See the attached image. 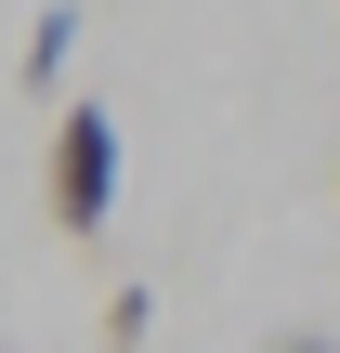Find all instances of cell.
<instances>
[{
  "label": "cell",
  "mask_w": 340,
  "mask_h": 353,
  "mask_svg": "<svg viewBox=\"0 0 340 353\" xmlns=\"http://www.w3.org/2000/svg\"><path fill=\"white\" fill-rule=\"evenodd\" d=\"M39 196H52L66 236H105V210H118V118H105V105H66V118H52Z\"/></svg>",
  "instance_id": "6da1fadb"
},
{
  "label": "cell",
  "mask_w": 340,
  "mask_h": 353,
  "mask_svg": "<svg viewBox=\"0 0 340 353\" xmlns=\"http://www.w3.org/2000/svg\"><path fill=\"white\" fill-rule=\"evenodd\" d=\"M79 26H92L79 0H39V13H26V52H13V79H26V105H52V92H66V52H79Z\"/></svg>",
  "instance_id": "7a4b0ae2"
},
{
  "label": "cell",
  "mask_w": 340,
  "mask_h": 353,
  "mask_svg": "<svg viewBox=\"0 0 340 353\" xmlns=\"http://www.w3.org/2000/svg\"><path fill=\"white\" fill-rule=\"evenodd\" d=\"M144 327H157V288H105V353H144Z\"/></svg>",
  "instance_id": "3957f363"
},
{
  "label": "cell",
  "mask_w": 340,
  "mask_h": 353,
  "mask_svg": "<svg viewBox=\"0 0 340 353\" xmlns=\"http://www.w3.org/2000/svg\"><path fill=\"white\" fill-rule=\"evenodd\" d=\"M275 353H340V341H275Z\"/></svg>",
  "instance_id": "277c9868"
}]
</instances>
